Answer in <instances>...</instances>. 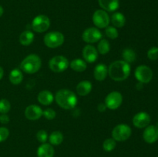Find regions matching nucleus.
Listing matches in <instances>:
<instances>
[{"instance_id":"6ab92c4d","label":"nucleus","mask_w":158,"mask_h":157,"mask_svg":"<svg viewBox=\"0 0 158 157\" xmlns=\"http://www.w3.org/2000/svg\"><path fill=\"white\" fill-rule=\"evenodd\" d=\"M39 103H41L43 106H49L53 102L54 96L53 94L49 90H43L39 93L38 97Z\"/></svg>"},{"instance_id":"ddd939ff","label":"nucleus","mask_w":158,"mask_h":157,"mask_svg":"<svg viewBox=\"0 0 158 157\" xmlns=\"http://www.w3.org/2000/svg\"><path fill=\"white\" fill-rule=\"evenodd\" d=\"M143 138L146 143L152 144L158 140V127L154 125L148 126L143 133Z\"/></svg>"},{"instance_id":"412c9836","label":"nucleus","mask_w":158,"mask_h":157,"mask_svg":"<svg viewBox=\"0 0 158 157\" xmlns=\"http://www.w3.org/2000/svg\"><path fill=\"white\" fill-rule=\"evenodd\" d=\"M111 22L115 28H121L126 23V18L121 12H115L111 16Z\"/></svg>"},{"instance_id":"9d476101","label":"nucleus","mask_w":158,"mask_h":157,"mask_svg":"<svg viewBox=\"0 0 158 157\" xmlns=\"http://www.w3.org/2000/svg\"><path fill=\"white\" fill-rule=\"evenodd\" d=\"M136 78L141 83H148L153 78V72L150 67L145 65L137 66L134 72Z\"/></svg>"},{"instance_id":"4468645a","label":"nucleus","mask_w":158,"mask_h":157,"mask_svg":"<svg viewBox=\"0 0 158 157\" xmlns=\"http://www.w3.org/2000/svg\"><path fill=\"white\" fill-rule=\"evenodd\" d=\"M25 115L29 120H37L43 115V110L41 107L37 105H30L27 106L25 110Z\"/></svg>"},{"instance_id":"aec40b11","label":"nucleus","mask_w":158,"mask_h":157,"mask_svg":"<svg viewBox=\"0 0 158 157\" xmlns=\"http://www.w3.org/2000/svg\"><path fill=\"white\" fill-rule=\"evenodd\" d=\"M92 90V83L88 80H83L77 86V92L81 96L87 95Z\"/></svg>"},{"instance_id":"4c0bfd02","label":"nucleus","mask_w":158,"mask_h":157,"mask_svg":"<svg viewBox=\"0 0 158 157\" xmlns=\"http://www.w3.org/2000/svg\"><path fill=\"white\" fill-rule=\"evenodd\" d=\"M3 12H4V9H3V8L0 6V17L3 15Z\"/></svg>"},{"instance_id":"f8f14e48","label":"nucleus","mask_w":158,"mask_h":157,"mask_svg":"<svg viewBox=\"0 0 158 157\" xmlns=\"http://www.w3.org/2000/svg\"><path fill=\"white\" fill-rule=\"evenodd\" d=\"M151 116L145 112H140L136 114L133 118V124L138 129H143L149 126L151 123Z\"/></svg>"},{"instance_id":"39448f33","label":"nucleus","mask_w":158,"mask_h":157,"mask_svg":"<svg viewBox=\"0 0 158 157\" xmlns=\"http://www.w3.org/2000/svg\"><path fill=\"white\" fill-rule=\"evenodd\" d=\"M132 130L128 125L119 124L114 128L112 131V137L115 141L123 142L131 137Z\"/></svg>"},{"instance_id":"c85d7f7f","label":"nucleus","mask_w":158,"mask_h":157,"mask_svg":"<svg viewBox=\"0 0 158 157\" xmlns=\"http://www.w3.org/2000/svg\"><path fill=\"white\" fill-rule=\"evenodd\" d=\"M105 33H106V35L108 37V38H111V39H115L118 37L119 33L117 29H116L114 26H109L105 28Z\"/></svg>"},{"instance_id":"473e14b6","label":"nucleus","mask_w":158,"mask_h":157,"mask_svg":"<svg viewBox=\"0 0 158 157\" xmlns=\"http://www.w3.org/2000/svg\"><path fill=\"white\" fill-rule=\"evenodd\" d=\"M56 113L55 111L52 109H50V108L46 109H45L44 111H43V115L48 120L53 119L56 117Z\"/></svg>"},{"instance_id":"c9c22d12","label":"nucleus","mask_w":158,"mask_h":157,"mask_svg":"<svg viewBox=\"0 0 158 157\" xmlns=\"http://www.w3.org/2000/svg\"><path fill=\"white\" fill-rule=\"evenodd\" d=\"M97 109H98V110L100 111V112H104V111H106V109H107V108H106L105 103H100V104L98 105Z\"/></svg>"},{"instance_id":"5701e85b","label":"nucleus","mask_w":158,"mask_h":157,"mask_svg":"<svg viewBox=\"0 0 158 157\" xmlns=\"http://www.w3.org/2000/svg\"><path fill=\"white\" fill-rule=\"evenodd\" d=\"M71 69L73 71L77 72H82L86 69V63L84 60L81 59V58H75L69 64Z\"/></svg>"},{"instance_id":"cd10ccee","label":"nucleus","mask_w":158,"mask_h":157,"mask_svg":"<svg viewBox=\"0 0 158 157\" xmlns=\"http://www.w3.org/2000/svg\"><path fill=\"white\" fill-rule=\"evenodd\" d=\"M116 141L114 139H106L103 143V148L106 152H111L116 147Z\"/></svg>"},{"instance_id":"72a5a7b5","label":"nucleus","mask_w":158,"mask_h":157,"mask_svg":"<svg viewBox=\"0 0 158 157\" xmlns=\"http://www.w3.org/2000/svg\"><path fill=\"white\" fill-rule=\"evenodd\" d=\"M9 135V131L6 127H0V143L7 139Z\"/></svg>"},{"instance_id":"a211bd4d","label":"nucleus","mask_w":158,"mask_h":157,"mask_svg":"<svg viewBox=\"0 0 158 157\" xmlns=\"http://www.w3.org/2000/svg\"><path fill=\"white\" fill-rule=\"evenodd\" d=\"M108 75V68L107 66L103 63H100L96 66L94 69V78L97 81H103L106 78Z\"/></svg>"},{"instance_id":"b1692460","label":"nucleus","mask_w":158,"mask_h":157,"mask_svg":"<svg viewBox=\"0 0 158 157\" xmlns=\"http://www.w3.org/2000/svg\"><path fill=\"white\" fill-rule=\"evenodd\" d=\"M33 32L29 30H26L21 33L19 36V42L23 46H29L34 40Z\"/></svg>"},{"instance_id":"1a4fd4ad","label":"nucleus","mask_w":158,"mask_h":157,"mask_svg":"<svg viewBox=\"0 0 158 157\" xmlns=\"http://www.w3.org/2000/svg\"><path fill=\"white\" fill-rule=\"evenodd\" d=\"M94 24L99 29L106 28L110 24V17L107 12L103 9H97L93 15Z\"/></svg>"},{"instance_id":"4be33fe9","label":"nucleus","mask_w":158,"mask_h":157,"mask_svg":"<svg viewBox=\"0 0 158 157\" xmlns=\"http://www.w3.org/2000/svg\"><path fill=\"white\" fill-rule=\"evenodd\" d=\"M9 81L13 85H19L23 79V75L21 70L19 69H14L9 73Z\"/></svg>"},{"instance_id":"f257e3e1","label":"nucleus","mask_w":158,"mask_h":157,"mask_svg":"<svg viewBox=\"0 0 158 157\" xmlns=\"http://www.w3.org/2000/svg\"><path fill=\"white\" fill-rule=\"evenodd\" d=\"M131 66L123 60H117L110 65L108 74L113 80L117 82L124 81L131 74Z\"/></svg>"},{"instance_id":"c756f323","label":"nucleus","mask_w":158,"mask_h":157,"mask_svg":"<svg viewBox=\"0 0 158 157\" xmlns=\"http://www.w3.org/2000/svg\"><path fill=\"white\" fill-rule=\"evenodd\" d=\"M11 104L9 100L2 99L0 100V113L7 114L10 111Z\"/></svg>"},{"instance_id":"7c9ffc66","label":"nucleus","mask_w":158,"mask_h":157,"mask_svg":"<svg viewBox=\"0 0 158 157\" xmlns=\"http://www.w3.org/2000/svg\"><path fill=\"white\" fill-rule=\"evenodd\" d=\"M148 57L153 61L158 59V47H151L148 52Z\"/></svg>"},{"instance_id":"a878e982","label":"nucleus","mask_w":158,"mask_h":157,"mask_svg":"<svg viewBox=\"0 0 158 157\" xmlns=\"http://www.w3.org/2000/svg\"><path fill=\"white\" fill-rule=\"evenodd\" d=\"M110 46L109 42L106 39H100L97 46V51L100 52L101 55H106L110 52Z\"/></svg>"},{"instance_id":"423d86ee","label":"nucleus","mask_w":158,"mask_h":157,"mask_svg":"<svg viewBox=\"0 0 158 157\" xmlns=\"http://www.w3.org/2000/svg\"><path fill=\"white\" fill-rule=\"evenodd\" d=\"M69 61L67 58L63 55H56L49 60V69L56 73H60L64 72L69 67Z\"/></svg>"},{"instance_id":"f704fd0d","label":"nucleus","mask_w":158,"mask_h":157,"mask_svg":"<svg viewBox=\"0 0 158 157\" xmlns=\"http://www.w3.org/2000/svg\"><path fill=\"white\" fill-rule=\"evenodd\" d=\"M0 122L3 124H7L9 122V117L6 114H2L0 115Z\"/></svg>"},{"instance_id":"20e7f679","label":"nucleus","mask_w":158,"mask_h":157,"mask_svg":"<svg viewBox=\"0 0 158 157\" xmlns=\"http://www.w3.org/2000/svg\"><path fill=\"white\" fill-rule=\"evenodd\" d=\"M64 35L60 32H50L44 36V43L48 48L56 49L64 42Z\"/></svg>"},{"instance_id":"2eb2a0df","label":"nucleus","mask_w":158,"mask_h":157,"mask_svg":"<svg viewBox=\"0 0 158 157\" xmlns=\"http://www.w3.org/2000/svg\"><path fill=\"white\" fill-rule=\"evenodd\" d=\"M83 57L85 62L93 63L98 58V51L94 46L86 45L83 49Z\"/></svg>"},{"instance_id":"bb28decb","label":"nucleus","mask_w":158,"mask_h":157,"mask_svg":"<svg viewBox=\"0 0 158 157\" xmlns=\"http://www.w3.org/2000/svg\"><path fill=\"white\" fill-rule=\"evenodd\" d=\"M123 61L127 62V63H131L135 61L136 59V53L134 50L131 49H125L122 53Z\"/></svg>"},{"instance_id":"dca6fc26","label":"nucleus","mask_w":158,"mask_h":157,"mask_svg":"<svg viewBox=\"0 0 158 157\" xmlns=\"http://www.w3.org/2000/svg\"><path fill=\"white\" fill-rule=\"evenodd\" d=\"M98 2L102 9L106 12H115L120 7L119 0H98Z\"/></svg>"},{"instance_id":"0eeeda50","label":"nucleus","mask_w":158,"mask_h":157,"mask_svg":"<svg viewBox=\"0 0 158 157\" xmlns=\"http://www.w3.org/2000/svg\"><path fill=\"white\" fill-rule=\"evenodd\" d=\"M50 26V20L45 15H39L33 18L32 22V28L35 32L41 33L48 30Z\"/></svg>"},{"instance_id":"9b49d317","label":"nucleus","mask_w":158,"mask_h":157,"mask_svg":"<svg viewBox=\"0 0 158 157\" xmlns=\"http://www.w3.org/2000/svg\"><path fill=\"white\" fill-rule=\"evenodd\" d=\"M83 40L86 43H95L102 38V33L97 28L90 27L85 29L82 35Z\"/></svg>"},{"instance_id":"58836bf2","label":"nucleus","mask_w":158,"mask_h":157,"mask_svg":"<svg viewBox=\"0 0 158 157\" xmlns=\"http://www.w3.org/2000/svg\"><path fill=\"white\" fill-rule=\"evenodd\" d=\"M157 157H158V156H157Z\"/></svg>"},{"instance_id":"2f4dec72","label":"nucleus","mask_w":158,"mask_h":157,"mask_svg":"<svg viewBox=\"0 0 158 157\" xmlns=\"http://www.w3.org/2000/svg\"><path fill=\"white\" fill-rule=\"evenodd\" d=\"M36 139L40 143H45L47 141L48 139V134L46 132V131L45 130H40L37 132L36 133Z\"/></svg>"},{"instance_id":"f3484780","label":"nucleus","mask_w":158,"mask_h":157,"mask_svg":"<svg viewBox=\"0 0 158 157\" xmlns=\"http://www.w3.org/2000/svg\"><path fill=\"white\" fill-rule=\"evenodd\" d=\"M55 151L52 145L49 143H43L37 149L38 157H53Z\"/></svg>"},{"instance_id":"e433bc0d","label":"nucleus","mask_w":158,"mask_h":157,"mask_svg":"<svg viewBox=\"0 0 158 157\" xmlns=\"http://www.w3.org/2000/svg\"><path fill=\"white\" fill-rule=\"evenodd\" d=\"M3 75H4V70H3L1 66H0V80H1L2 78Z\"/></svg>"},{"instance_id":"f03ea898","label":"nucleus","mask_w":158,"mask_h":157,"mask_svg":"<svg viewBox=\"0 0 158 157\" xmlns=\"http://www.w3.org/2000/svg\"><path fill=\"white\" fill-rule=\"evenodd\" d=\"M55 100L59 106L63 109L70 110L77 106V97L76 94L69 89H60L56 93Z\"/></svg>"},{"instance_id":"6e6552de","label":"nucleus","mask_w":158,"mask_h":157,"mask_svg":"<svg viewBox=\"0 0 158 157\" xmlns=\"http://www.w3.org/2000/svg\"><path fill=\"white\" fill-rule=\"evenodd\" d=\"M123 103V95L120 92L114 91L106 95L105 99V105L106 108L111 110H116L121 106Z\"/></svg>"},{"instance_id":"393cba45","label":"nucleus","mask_w":158,"mask_h":157,"mask_svg":"<svg viewBox=\"0 0 158 157\" xmlns=\"http://www.w3.org/2000/svg\"><path fill=\"white\" fill-rule=\"evenodd\" d=\"M49 141L51 145L58 146L61 144L63 141V135L60 131H54L50 134L49 137Z\"/></svg>"},{"instance_id":"7ed1b4c3","label":"nucleus","mask_w":158,"mask_h":157,"mask_svg":"<svg viewBox=\"0 0 158 157\" xmlns=\"http://www.w3.org/2000/svg\"><path fill=\"white\" fill-rule=\"evenodd\" d=\"M42 66V60L39 55L31 54L22 61L20 68L27 74H34L38 72Z\"/></svg>"}]
</instances>
